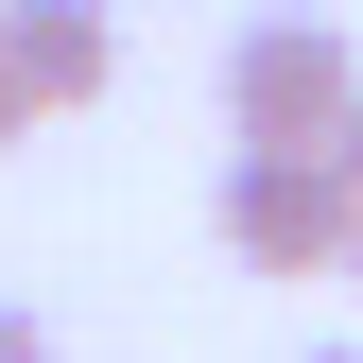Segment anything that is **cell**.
Returning <instances> with one entry per match:
<instances>
[{
	"instance_id": "277c9868",
	"label": "cell",
	"mask_w": 363,
	"mask_h": 363,
	"mask_svg": "<svg viewBox=\"0 0 363 363\" xmlns=\"http://www.w3.org/2000/svg\"><path fill=\"white\" fill-rule=\"evenodd\" d=\"M35 121H52V104H35V86H18V52H0V139H35Z\"/></svg>"
},
{
	"instance_id": "3957f363",
	"label": "cell",
	"mask_w": 363,
	"mask_h": 363,
	"mask_svg": "<svg viewBox=\"0 0 363 363\" xmlns=\"http://www.w3.org/2000/svg\"><path fill=\"white\" fill-rule=\"evenodd\" d=\"M0 52H18V86L69 121V104L121 86V18H104V0H0Z\"/></svg>"
},
{
	"instance_id": "ba28073f",
	"label": "cell",
	"mask_w": 363,
	"mask_h": 363,
	"mask_svg": "<svg viewBox=\"0 0 363 363\" xmlns=\"http://www.w3.org/2000/svg\"><path fill=\"white\" fill-rule=\"evenodd\" d=\"M346 277H363V259H346Z\"/></svg>"
},
{
	"instance_id": "7a4b0ae2",
	"label": "cell",
	"mask_w": 363,
	"mask_h": 363,
	"mask_svg": "<svg viewBox=\"0 0 363 363\" xmlns=\"http://www.w3.org/2000/svg\"><path fill=\"white\" fill-rule=\"evenodd\" d=\"M346 104H363V52H346V18H242L225 35V139H346Z\"/></svg>"
},
{
	"instance_id": "52a82bcc",
	"label": "cell",
	"mask_w": 363,
	"mask_h": 363,
	"mask_svg": "<svg viewBox=\"0 0 363 363\" xmlns=\"http://www.w3.org/2000/svg\"><path fill=\"white\" fill-rule=\"evenodd\" d=\"M311 363H363V346H311Z\"/></svg>"
},
{
	"instance_id": "6da1fadb",
	"label": "cell",
	"mask_w": 363,
	"mask_h": 363,
	"mask_svg": "<svg viewBox=\"0 0 363 363\" xmlns=\"http://www.w3.org/2000/svg\"><path fill=\"white\" fill-rule=\"evenodd\" d=\"M208 225H225L242 277H346V259H363V173L329 139H242L225 191H208Z\"/></svg>"
},
{
	"instance_id": "5b68a950",
	"label": "cell",
	"mask_w": 363,
	"mask_h": 363,
	"mask_svg": "<svg viewBox=\"0 0 363 363\" xmlns=\"http://www.w3.org/2000/svg\"><path fill=\"white\" fill-rule=\"evenodd\" d=\"M0 363H52V329H35V311H18V294H0Z\"/></svg>"
},
{
	"instance_id": "8992f818",
	"label": "cell",
	"mask_w": 363,
	"mask_h": 363,
	"mask_svg": "<svg viewBox=\"0 0 363 363\" xmlns=\"http://www.w3.org/2000/svg\"><path fill=\"white\" fill-rule=\"evenodd\" d=\"M329 156H346V173H363V104H346V139H329Z\"/></svg>"
}]
</instances>
